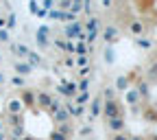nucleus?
<instances>
[{"label": "nucleus", "instance_id": "obj_35", "mask_svg": "<svg viewBox=\"0 0 157 140\" xmlns=\"http://www.w3.org/2000/svg\"><path fill=\"white\" fill-rule=\"evenodd\" d=\"M9 39H11V35H9V31H7V29H0V42H2V44H7V42H9Z\"/></svg>", "mask_w": 157, "mask_h": 140}, {"label": "nucleus", "instance_id": "obj_48", "mask_svg": "<svg viewBox=\"0 0 157 140\" xmlns=\"http://www.w3.org/2000/svg\"><path fill=\"white\" fill-rule=\"evenodd\" d=\"M2 83H5V74H2V72H0V86H2Z\"/></svg>", "mask_w": 157, "mask_h": 140}, {"label": "nucleus", "instance_id": "obj_8", "mask_svg": "<svg viewBox=\"0 0 157 140\" xmlns=\"http://www.w3.org/2000/svg\"><path fill=\"white\" fill-rule=\"evenodd\" d=\"M48 33H50V29H48L46 24L39 26L37 33H35V39H37V44L42 46V48H48V44H50V42H48Z\"/></svg>", "mask_w": 157, "mask_h": 140}, {"label": "nucleus", "instance_id": "obj_46", "mask_svg": "<svg viewBox=\"0 0 157 140\" xmlns=\"http://www.w3.org/2000/svg\"><path fill=\"white\" fill-rule=\"evenodd\" d=\"M129 140H144L142 136H129Z\"/></svg>", "mask_w": 157, "mask_h": 140}, {"label": "nucleus", "instance_id": "obj_44", "mask_svg": "<svg viewBox=\"0 0 157 140\" xmlns=\"http://www.w3.org/2000/svg\"><path fill=\"white\" fill-rule=\"evenodd\" d=\"M83 9H85V13H92V5L85 2V0H83Z\"/></svg>", "mask_w": 157, "mask_h": 140}, {"label": "nucleus", "instance_id": "obj_50", "mask_svg": "<svg viewBox=\"0 0 157 140\" xmlns=\"http://www.w3.org/2000/svg\"><path fill=\"white\" fill-rule=\"evenodd\" d=\"M0 140H5V136H2V134H0Z\"/></svg>", "mask_w": 157, "mask_h": 140}, {"label": "nucleus", "instance_id": "obj_15", "mask_svg": "<svg viewBox=\"0 0 157 140\" xmlns=\"http://www.w3.org/2000/svg\"><path fill=\"white\" fill-rule=\"evenodd\" d=\"M31 72H33V68H31L26 62H17V64H15V74H17V77H26V74H31Z\"/></svg>", "mask_w": 157, "mask_h": 140}, {"label": "nucleus", "instance_id": "obj_10", "mask_svg": "<svg viewBox=\"0 0 157 140\" xmlns=\"http://www.w3.org/2000/svg\"><path fill=\"white\" fill-rule=\"evenodd\" d=\"M135 92H137V96H140V101H142V98H148V96H151V86H148L146 79H140V81H137Z\"/></svg>", "mask_w": 157, "mask_h": 140}, {"label": "nucleus", "instance_id": "obj_34", "mask_svg": "<svg viewBox=\"0 0 157 140\" xmlns=\"http://www.w3.org/2000/svg\"><path fill=\"white\" fill-rule=\"evenodd\" d=\"M7 31H11V29H15V13H9V18H7V26H5Z\"/></svg>", "mask_w": 157, "mask_h": 140}, {"label": "nucleus", "instance_id": "obj_18", "mask_svg": "<svg viewBox=\"0 0 157 140\" xmlns=\"http://www.w3.org/2000/svg\"><path fill=\"white\" fill-rule=\"evenodd\" d=\"M26 59H29V66L33 68V66H39V64H42L44 62V59H42V55H39V53H35V50H29V55H26Z\"/></svg>", "mask_w": 157, "mask_h": 140}, {"label": "nucleus", "instance_id": "obj_16", "mask_svg": "<svg viewBox=\"0 0 157 140\" xmlns=\"http://www.w3.org/2000/svg\"><path fill=\"white\" fill-rule=\"evenodd\" d=\"M135 46L142 48V50H151L153 48V39L151 37H144V35L142 37H135Z\"/></svg>", "mask_w": 157, "mask_h": 140}, {"label": "nucleus", "instance_id": "obj_25", "mask_svg": "<svg viewBox=\"0 0 157 140\" xmlns=\"http://www.w3.org/2000/svg\"><path fill=\"white\" fill-rule=\"evenodd\" d=\"M22 136H26L24 134V127H11V140H20Z\"/></svg>", "mask_w": 157, "mask_h": 140}, {"label": "nucleus", "instance_id": "obj_4", "mask_svg": "<svg viewBox=\"0 0 157 140\" xmlns=\"http://www.w3.org/2000/svg\"><path fill=\"white\" fill-rule=\"evenodd\" d=\"M52 101H55V96L50 94V92H37L35 94V105L37 107H42V110H50V105H52Z\"/></svg>", "mask_w": 157, "mask_h": 140}, {"label": "nucleus", "instance_id": "obj_21", "mask_svg": "<svg viewBox=\"0 0 157 140\" xmlns=\"http://www.w3.org/2000/svg\"><path fill=\"white\" fill-rule=\"evenodd\" d=\"M101 98H103V101H116V90H113V86H107V88L103 90Z\"/></svg>", "mask_w": 157, "mask_h": 140}, {"label": "nucleus", "instance_id": "obj_6", "mask_svg": "<svg viewBox=\"0 0 157 140\" xmlns=\"http://www.w3.org/2000/svg\"><path fill=\"white\" fill-rule=\"evenodd\" d=\"M103 39H105V44H107V46H113V44L118 42V29H116L113 24L105 26V31H103Z\"/></svg>", "mask_w": 157, "mask_h": 140}, {"label": "nucleus", "instance_id": "obj_22", "mask_svg": "<svg viewBox=\"0 0 157 140\" xmlns=\"http://www.w3.org/2000/svg\"><path fill=\"white\" fill-rule=\"evenodd\" d=\"M55 131H59V134H63L66 138H70V136L74 134V129H72V127H70L68 123H61V125H57V127H55Z\"/></svg>", "mask_w": 157, "mask_h": 140}, {"label": "nucleus", "instance_id": "obj_12", "mask_svg": "<svg viewBox=\"0 0 157 140\" xmlns=\"http://www.w3.org/2000/svg\"><path fill=\"white\" fill-rule=\"evenodd\" d=\"M129 86H131V74H129V77H124V74H122V77H118V79H116L113 90H116V92H127V90H129Z\"/></svg>", "mask_w": 157, "mask_h": 140}, {"label": "nucleus", "instance_id": "obj_30", "mask_svg": "<svg viewBox=\"0 0 157 140\" xmlns=\"http://www.w3.org/2000/svg\"><path fill=\"white\" fill-rule=\"evenodd\" d=\"M103 57H105V62H107V64L111 66V64H113V48H111V46H107V48H105V55H103Z\"/></svg>", "mask_w": 157, "mask_h": 140}, {"label": "nucleus", "instance_id": "obj_7", "mask_svg": "<svg viewBox=\"0 0 157 140\" xmlns=\"http://www.w3.org/2000/svg\"><path fill=\"white\" fill-rule=\"evenodd\" d=\"M20 103H22V107H35V92L22 88V92H20Z\"/></svg>", "mask_w": 157, "mask_h": 140}, {"label": "nucleus", "instance_id": "obj_33", "mask_svg": "<svg viewBox=\"0 0 157 140\" xmlns=\"http://www.w3.org/2000/svg\"><path fill=\"white\" fill-rule=\"evenodd\" d=\"M90 64V57H76L74 59V66H81V68H85Z\"/></svg>", "mask_w": 157, "mask_h": 140}, {"label": "nucleus", "instance_id": "obj_31", "mask_svg": "<svg viewBox=\"0 0 157 140\" xmlns=\"http://www.w3.org/2000/svg\"><path fill=\"white\" fill-rule=\"evenodd\" d=\"M11 83H13L15 88H24V77H17V74H13V77H11Z\"/></svg>", "mask_w": 157, "mask_h": 140}, {"label": "nucleus", "instance_id": "obj_51", "mask_svg": "<svg viewBox=\"0 0 157 140\" xmlns=\"http://www.w3.org/2000/svg\"><path fill=\"white\" fill-rule=\"evenodd\" d=\"M155 29H157V26H155Z\"/></svg>", "mask_w": 157, "mask_h": 140}, {"label": "nucleus", "instance_id": "obj_14", "mask_svg": "<svg viewBox=\"0 0 157 140\" xmlns=\"http://www.w3.org/2000/svg\"><path fill=\"white\" fill-rule=\"evenodd\" d=\"M52 121L57 123V125H61V123H68L70 121V116H68V112L61 107V110H57V112H52Z\"/></svg>", "mask_w": 157, "mask_h": 140}, {"label": "nucleus", "instance_id": "obj_39", "mask_svg": "<svg viewBox=\"0 0 157 140\" xmlns=\"http://www.w3.org/2000/svg\"><path fill=\"white\" fill-rule=\"evenodd\" d=\"M92 72V66H85V68H81L78 70V74H81V79H87V74Z\"/></svg>", "mask_w": 157, "mask_h": 140}, {"label": "nucleus", "instance_id": "obj_9", "mask_svg": "<svg viewBox=\"0 0 157 140\" xmlns=\"http://www.w3.org/2000/svg\"><path fill=\"white\" fill-rule=\"evenodd\" d=\"M105 125H107V129H111L113 134H124V116L111 118V121H107Z\"/></svg>", "mask_w": 157, "mask_h": 140}, {"label": "nucleus", "instance_id": "obj_45", "mask_svg": "<svg viewBox=\"0 0 157 140\" xmlns=\"http://www.w3.org/2000/svg\"><path fill=\"white\" fill-rule=\"evenodd\" d=\"M7 26V18H0V29H5Z\"/></svg>", "mask_w": 157, "mask_h": 140}, {"label": "nucleus", "instance_id": "obj_49", "mask_svg": "<svg viewBox=\"0 0 157 140\" xmlns=\"http://www.w3.org/2000/svg\"><path fill=\"white\" fill-rule=\"evenodd\" d=\"M20 140H35V138H31V136H22Z\"/></svg>", "mask_w": 157, "mask_h": 140}, {"label": "nucleus", "instance_id": "obj_11", "mask_svg": "<svg viewBox=\"0 0 157 140\" xmlns=\"http://www.w3.org/2000/svg\"><path fill=\"white\" fill-rule=\"evenodd\" d=\"M129 33L133 37H142L144 35V22L142 20H131L129 22Z\"/></svg>", "mask_w": 157, "mask_h": 140}, {"label": "nucleus", "instance_id": "obj_3", "mask_svg": "<svg viewBox=\"0 0 157 140\" xmlns=\"http://www.w3.org/2000/svg\"><path fill=\"white\" fill-rule=\"evenodd\" d=\"M55 90L61 94V96H68V98H74V96L78 94V90H76V81H61Z\"/></svg>", "mask_w": 157, "mask_h": 140}, {"label": "nucleus", "instance_id": "obj_41", "mask_svg": "<svg viewBox=\"0 0 157 140\" xmlns=\"http://www.w3.org/2000/svg\"><path fill=\"white\" fill-rule=\"evenodd\" d=\"M111 140H129V136H127V134H113Z\"/></svg>", "mask_w": 157, "mask_h": 140}, {"label": "nucleus", "instance_id": "obj_47", "mask_svg": "<svg viewBox=\"0 0 157 140\" xmlns=\"http://www.w3.org/2000/svg\"><path fill=\"white\" fill-rule=\"evenodd\" d=\"M144 140H157V134H153V136H146Z\"/></svg>", "mask_w": 157, "mask_h": 140}, {"label": "nucleus", "instance_id": "obj_28", "mask_svg": "<svg viewBox=\"0 0 157 140\" xmlns=\"http://www.w3.org/2000/svg\"><path fill=\"white\" fill-rule=\"evenodd\" d=\"M29 11H31L33 15H42V18L46 15V11H44V9H39V7H37L35 2H29Z\"/></svg>", "mask_w": 157, "mask_h": 140}, {"label": "nucleus", "instance_id": "obj_32", "mask_svg": "<svg viewBox=\"0 0 157 140\" xmlns=\"http://www.w3.org/2000/svg\"><path fill=\"white\" fill-rule=\"evenodd\" d=\"M146 72H148V79H157V62H153Z\"/></svg>", "mask_w": 157, "mask_h": 140}, {"label": "nucleus", "instance_id": "obj_23", "mask_svg": "<svg viewBox=\"0 0 157 140\" xmlns=\"http://www.w3.org/2000/svg\"><path fill=\"white\" fill-rule=\"evenodd\" d=\"M9 123H11V127H24V118H22V114L9 116Z\"/></svg>", "mask_w": 157, "mask_h": 140}, {"label": "nucleus", "instance_id": "obj_29", "mask_svg": "<svg viewBox=\"0 0 157 140\" xmlns=\"http://www.w3.org/2000/svg\"><path fill=\"white\" fill-rule=\"evenodd\" d=\"M81 11H83V0H78V2H72V5H70V13H72V15L81 13Z\"/></svg>", "mask_w": 157, "mask_h": 140}, {"label": "nucleus", "instance_id": "obj_20", "mask_svg": "<svg viewBox=\"0 0 157 140\" xmlns=\"http://www.w3.org/2000/svg\"><path fill=\"white\" fill-rule=\"evenodd\" d=\"M87 101H90V92H81V94H76V96L72 98V103H74V105H83V107H85Z\"/></svg>", "mask_w": 157, "mask_h": 140}, {"label": "nucleus", "instance_id": "obj_26", "mask_svg": "<svg viewBox=\"0 0 157 140\" xmlns=\"http://www.w3.org/2000/svg\"><path fill=\"white\" fill-rule=\"evenodd\" d=\"M142 116L146 118V121H151V123H157V112H155V110H151V107H148V110H144V112H142Z\"/></svg>", "mask_w": 157, "mask_h": 140}, {"label": "nucleus", "instance_id": "obj_17", "mask_svg": "<svg viewBox=\"0 0 157 140\" xmlns=\"http://www.w3.org/2000/svg\"><path fill=\"white\" fill-rule=\"evenodd\" d=\"M124 103H129V105H137V103H140V96H137V92H135V88L131 90H127L124 92Z\"/></svg>", "mask_w": 157, "mask_h": 140}, {"label": "nucleus", "instance_id": "obj_24", "mask_svg": "<svg viewBox=\"0 0 157 140\" xmlns=\"http://www.w3.org/2000/svg\"><path fill=\"white\" fill-rule=\"evenodd\" d=\"M13 50H15V53H17V55H20V57H26V55H29V50H31V48H29V46H26V44H15V46H13Z\"/></svg>", "mask_w": 157, "mask_h": 140}, {"label": "nucleus", "instance_id": "obj_13", "mask_svg": "<svg viewBox=\"0 0 157 140\" xmlns=\"http://www.w3.org/2000/svg\"><path fill=\"white\" fill-rule=\"evenodd\" d=\"M7 110H9V116H17V114H22V103H20V98H11V101L7 103Z\"/></svg>", "mask_w": 157, "mask_h": 140}, {"label": "nucleus", "instance_id": "obj_36", "mask_svg": "<svg viewBox=\"0 0 157 140\" xmlns=\"http://www.w3.org/2000/svg\"><path fill=\"white\" fill-rule=\"evenodd\" d=\"M63 66H66V68H74V57H72V55H66V57H63Z\"/></svg>", "mask_w": 157, "mask_h": 140}, {"label": "nucleus", "instance_id": "obj_5", "mask_svg": "<svg viewBox=\"0 0 157 140\" xmlns=\"http://www.w3.org/2000/svg\"><path fill=\"white\" fill-rule=\"evenodd\" d=\"M101 114H103V98H101V96H94L92 103H90V123L96 121Z\"/></svg>", "mask_w": 157, "mask_h": 140}, {"label": "nucleus", "instance_id": "obj_27", "mask_svg": "<svg viewBox=\"0 0 157 140\" xmlns=\"http://www.w3.org/2000/svg\"><path fill=\"white\" fill-rule=\"evenodd\" d=\"M76 90H78V94H81V92H90V79H81V81L76 83Z\"/></svg>", "mask_w": 157, "mask_h": 140}, {"label": "nucleus", "instance_id": "obj_37", "mask_svg": "<svg viewBox=\"0 0 157 140\" xmlns=\"http://www.w3.org/2000/svg\"><path fill=\"white\" fill-rule=\"evenodd\" d=\"M70 0H61V2H59V11H70Z\"/></svg>", "mask_w": 157, "mask_h": 140}, {"label": "nucleus", "instance_id": "obj_2", "mask_svg": "<svg viewBox=\"0 0 157 140\" xmlns=\"http://www.w3.org/2000/svg\"><path fill=\"white\" fill-rule=\"evenodd\" d=\"M81 33H83V24H81V22H76V20L63 26V37H66V42H72V39L78 37Z\"/></svg>", "mask_w": 157, "mask_h": 140}, {"label": "nucleus", "instance_id": "obj_19", "mask_svg": "<svg viewBox=\"0 0 157 140\" xmlns=\"http://www.w3.org/2000/svg\"><path fill=\"white\" fill-rule=\"evenodd\" d=\"M98 24H101V20H98L96 15H92L87 22H85V33H90V31H98Z\"/></svg>", "mask_w": 157, "mask_h": 140}, {"label": "nucleus", "instance_id": "obj_42", "mask_svg": "<svg viewBox=\"0 0 157 140\" xmlns=\"http://www.w3.org/2000/svg\"><path fill=\"white\" fill-rule=\"evenodd\" d=\"M90 134H92V127H90V125L81 127V136H90Z\"/></svg>", "mask_w": 157, "mask_h": 140}, {"label": "nucleus", "instance_id": "obj_43", "mask_svg": "<svg viewBox=\"0 0 157 140\" xmlns=\"http://www.w3.org/2000/svg\"><path fill=\"white\" fill-rule=\"evenodd\" d=\"M101 7H103V9H111V7H113V2H111V0H103Z\"/></svg>", "mask_w": 157, "mask_h": 140}, {"label": "nucleus", "instance_id": "obj_38", "mask_svg": "<svg viewBox=\"0 0 157 140\" xmlns=\"http://www.w3.org/2000/svg\"><path fill=\"white\" fill-rule=\"evenodd\" d=\"M50 140H68V138H66L63 134H59V131H55V129H52V134H50Z\"/></svg>", "mask_w": 157, "mask_h": 140}, {"label": "nucleus", "instance_id": "obj_40", "mask_svg": "<svg viewBox=\"0 0 157 140\" xmlns=\"http://www.w3.org/2000/svg\"><path fill=\"white\" fill-rule=\"evenodd\" d=\"M55 46H57L59 50H63V48H66V39H61V37H57V39H55Z\"/></svg>", "mask_w": 157, "mask_h": 140}, {"label": "nucleus", "instance_id": "obj_1", "mask_svg": "<svg viewBox=\"0 0 157 140\" xmlns=\"http://www.w3.org/2000/svg\"><path fill=\"white\" fill-rule=\"evenodd\" d=\"M105 118V123L111 121V118H118V116H122V105L118 103V101H103V114Z\"/></svg>", "mask_w": 157, "mask_h": 140}]
</instances>
